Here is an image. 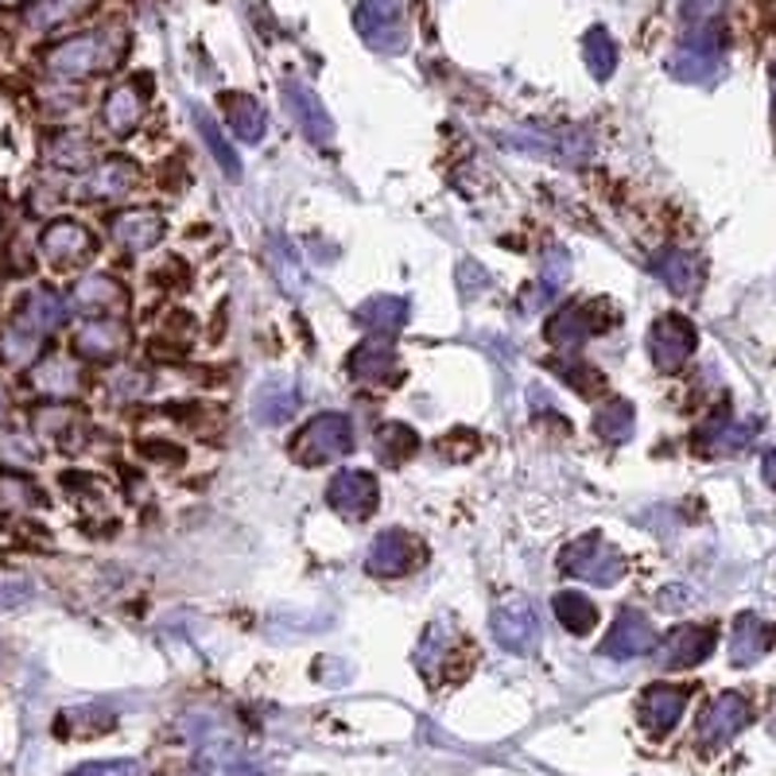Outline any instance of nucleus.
I'll list each match as a JSON object with an SVG mask.
<instances>
[{"label": "nucleus", "instance_id": "obj_40", "mask_svg": "<svg viewBox=\"0 0 776 776\" xmlns=\"http://www.w3.org/2000/svg\"><path fill=\"white\" fill-rule=\"evenodd\" d=\"M66 776H140L136 761H90V765H78Z\"/></svg>", "mask_w": 776, "mask_h": 776}, {"label": "nucleus", "instance_id": "obj_28", "mask_svg": "<svg viewBox=\"0 0 776 776\" xmlns=\"http://www.w3.org/2000/svg\"><path fill=\"white\" fill-rule=\"evenodd\" d=\"M350 373L358 381H389L396 373V350L381 338H369L350 353Z\"/></svg>", "mask_w": 776, "mask_h": 776}, {"label": "nucleus", "instance_id": "obj_21", "mask_svg": "<svg viewBox=\"0 0 776 776\" xmlns=\"http://www.w3.org/2000/svg\"><path fill=\"white\" fill-rule=\"evenodd\" d=\"M124 342H129V335H124L121 323H90V327H83L78 335H74V353L78 358H90V361H113L117 353H124Z\"/></svg>", "mask_w": 776, "mask_h": 776}, {"label": "nucleus", "instance_id": "obj_3", "mask_svg": "<svg viewBox=\"0 0 776 776\" xmlns=\"http://www.w3.org/2000/svg\"><path fill=\"white\" fill-rule=\"evenodd\" d=\"M559 567H564L571 579L594 582V587H613V582L625 575V559H621L617 548H610L602 536H582L575 544H567L564 556H559Z\"/></svg>", "mask_w": 776, "mask_h": 776}, {"label": "nucleus", "instance_id": "obj_39", "mask_svg": "<svg viewBox=\"0 0 776 776\" xmlns=\"http://www.w3.org/2000/svg\"><path fill=\"white\" fill-rule=\"evenodd\" d=\"M113 726V714L98 711V707H83V711H66L58 719V734L70 730V734H101V730Z\"/></svg>", "mask_w": 776, "mask_h": 776}, {"label": "nucleus", "instance_id": "obj_33", "mask_svg": "<svg viewBox=\"0 0 776 776\" xmlns=\"http://www.w3.org/2000/svg\"><path fill=\"white\" fill-rule=\"evenodd\" d=\"M376 458H381L384 466H401L404 458H412L416 455V447H419V439H416V431H412L408 424H381L376 427Z\"/></svg>", "mask_w": 776, "mask_h": 776}, {"label": "nucleus", "instance_id": "obj_25", "mask_svg": "<svg viewBox=\"0 0 776 776\" xmlns=\"http://www.w3.org/2000/svg\"><path fill=\"white\" fill-rule=\"evenodd\" d=\"M353 319L365 330H376V335H396L408 323V303L396 299V295H373L353 310Z\"/></svg>", "mask_w": 776, "mask_h": 776}, {"label": "nucleus", "instance_id": "obj_5", "mask_svg": "<svg viewBox=\"0 0 776 776\" xmlns=\"http://www.w3.org/2000/svg\"><path fill=\"white\" fill-rule=\"evenodd\" d=\"M493 637L505 653L528 656L539 648V617L528 598H509L493 610Z\"/></svg>", "mask_w": 776, "mask_h": 776}, {"label": "nucleus", "instance_id": "obj_29", "mask_svg": "<svg viewBox=\"0 0 776 776\" xmlns=\"http://www.w3.org/2000/svg\"><path fill=\"white\" fill-rule=\"evenodd\" d=\"M144 94H147V86H117L113 94L106 98V124L113 132H132L140 124V113H144Z\"/></svg>", "mask_w": 776, "mask_h": 776}, {"label": "nucleus", "instance_id": "obj_36", "mask_svg": "<svg viewBox=\"0 0 776 776\" xmlns=\"http://www.w3.org/2000/svg\"><path fill=\"white\" fill-rule=\"evenodd\" d=\"M548 365L556 369V373L564 376V381L571 384L579 396H598L605 389L602 373H598L594 365H587V361H559V358H551Z\"/></svg>", "mask_w": 776, "mask_h": 776}, {"label": "nucleus", "instance_id": "obj_44", "mask_svg": "<svg viewBox=\"0 0 776 776\" xmlns=\"http://www.w3.org/2000/svg\"><path fill=\"white\" fill-rule=\"evenodd\" d=\"M0 450H4V462H32L35 458V447L20 435H9V439H0Z\"/></svg>", "mask_w": 776, "mask_h": 776}, {"label": "nucleus", "instance_id": "obj_42", "mask_svg": "<svg viewBox=\"0 0 776 776\" xmlns=\"http://www.w3.org/2000/svg\"><path fill=\"white\" fill-rule=\"evenodd\" d=\"M269 256H272V264H276V276H280V284H284L292 295H299V292H303V276H299V264H295L292 249H287V256H276V249L269 245Z\"/></svg>", "mask_w": 776, "mask_h": 776}, {"label": "nucleus", "instance_id": "obj_27", "mask_svg": "<svg viewBox=\"0 0 776 776\" xmlns=\"http://www.w3.org/2000/svg\"><path fill=\"white\" fill-rule=\"evenodd\" d=\"M121 299H124V287L117 284L113 276H101V272L83 276L78 287H74V307L86 310V315H106V310L121 307Z\"/></svg>", "mask_w": 776, "mask_h": 776}, {"label": "nucleus", "instance_id": "obj_7", "mask_svg": "<svg viewBox=\"0 0 776 776\" xmlns=\"http://www.w3.org/2000/svg\"><path fill=\"white\" fill-rule=\"evenodd\" d=\"M109 63H113V51L106 35H74L47 55V70L58 78H86V74L106 70Z\"/></svg>", "mask_w": 776, "mask_h": 776}, {"label": "nucleus", "instance_id": "obj_24", "mask_svg": "<svg viewBox=\"0 0 776 776\" xmlns=\"http://www.w3.org/2000/svg\"><path fill=\"white\" fill-rule=\"evenodd\" d=\"M20 327H28L32 335L47 338L51 330H58L66 323V303L63 295L47 292V287H40V292H32L24 299V307H20Z\"/></svg>", "mask_w": 776, "mask_h": 776}, {"label": "nucleus", "instance_id": "obj_32", "mask_svg": "<svg viewBox=\"0 0 776 776\" xmlns=\"http://www.w3.org/2000/svg\"><path fill=\"white\" fill-rule=\"evenodd\" d=\"M633 404L630 401H621V396H613V401H605L602 408L594 412V431H598V439H605V442H625L633 435Z\"/></svg>", "mask_w": 776, "mask_h": 776}, {"label": "nucleus", "instance_id": "obj_12", "mask_svg": "<svg viewBox=\"0 0 776 776\" xmlns=\"http://www.w3.org/2000/svg\"><path fill=\"white\" fill-rule=\"evenodd\" d=\"M284 106L310 144H330V140H335V121H330L327 106H323L319 94L310 90V86L295 83V78L284 83Z\"/></svg>", "mask_w": 776, "mask_h": 776}, {"label": "nucleus", "instance_id": "obj_45", "mask_svg": "<svg viewBox=\"0 0 776 776\" xmlns=\"http://www.w3.org/2000/svg\"><path fill=\"white\" fill-rule=\"evenodd\" d=\"M761 478H765V485H773V490H776V447L768 450L765 458H761Z\"/></svg>", "mask_w": 776, "mask_h": 776}, {"label": "nucleus", "instance_id": "obj_23", "mask_svg": "<svg viewBox=\"0 0 776 776\" xmlns=\"http://www.w3.org/2000/svg\"><path fill=\"white\" fill-rule=\"evenodd\" d=\"M653 272L668 284L671 295H695L699 292V280H703V269H699V261L687 249H664L653 261Z\"/></svg>", "mask_w": 776, "mask_h": 776}, {"label": "nucleus", "instance_id": "obj_22", "mask_svg": "<svg viewBox=\"0 0 776 776\" xmlns=\"http://www.w3.org/2000/svg\"><path fill=\"white\" fill-rule=\"evenodd\" d=\"M113 238L129 245L132 253H144L164 238V218L155 210H124L113 218Z\"/></svg>", "mask_w": 776, "mask_h": 776}, {"label": "nucleus", "instance_id": "obj_9", "mask_svg": "<svg viewBox=\"0 0 776 776\" xmlns=\"http://www.w3.org/2000/svg\"><path fill=\"white\" fill-rule=\"evenodd\" d=\"M753 722V707L745 703V695L722 691L714 703H707V711L699 714V742L703 745H726L730 737H737Z\"/></svg>", "mask_w": 776, "mask_h": 776}, {"label": "nucleus", "instance_id": "obj_4", "mask_svg": "<svg viewBox=\"0 0 776 776\" xmlns=\"http://www.w3.org/2000/svg\"><path fill=\"white\" fill-rule=\"evenodd\" d=\"M353 28L369 47L384 51V55L404 51V20L396 0H361L353 9Z\"/></svg>", "mask_w": 776, "mask_h": 776}, {"label": "nucleus", "instance_id": "obj_15", "mask_svg": "<svg viewBox=\"0 0 776 776\" xmlns=\"http://www.w3.org/2000/svg\"><path fill=\"white\" fill-rule=\"evenodd\" d=\"M605 319L598 303H575V307H564L556 319L548 323V338L559 346V350H579L587 338L602 335Z\"/></svg>", "mask_w": 776, "mask_h": 776}, {"label": "nucleus", "instance_id": "obj_20", "mask_svg": "<svg viewBox=\"0 0 776 776\" xmlns=\"http://www.w3.org/2000/svg\"><path fill=\"white\" fill-rule=\"evenodd\" d=\"M295 408H299V393H295V381H287V376H272L269 384H261V393L253 396V416L264 427L287 424L295 416Z\"/></svg>", "mask_w": 776, "mask_h": 776}, {"label": "nucleus", "instance_id": "obj_30", "mask_svg": "<svg viewBox=\"0 0 776 776\" xmlns=\"http://www.w3.org/2000/svg\"><path fill=\"white\" fill-rule=\"evenodd\" d=\"M551 610H556L559 625H564L567 633H575V637H587V633L598 625V605L590 602L587 594H579V590H564V594H556Z\"/></svg>", "mask_w": 776, "mask_h": 776}, {"label": "nucleus", "instance_id": "obj_10", "mask_svg": "<svg viewBox=\"0 0 776 776\" xmlns=\"http://www.w3.org/2000/svg\"><path fill=\"white\" fill-rule=\"evenodd\" d=\"M653 648H656V630L641 610H621L613 630L602 641V656H610V660H637V656L653 653Z\"/></svg>", "mask_w": 776, "mask_h": 776}, {"label": "nucleus", "instance_id": "obj_43", "mask_svg": "<svg viewBox=\"0 0 776 776\" xmlns=\"http://www.w3.org/2000/svg\"><path fill=\"white\" fill-rule=\"evenodd\" d=\"M28 598H32V587H24V582H0V613L20 610Z\"/></svg>", "mask_w": 776, "mask_h": 776}, {"label": "nucleus", "instance_id": "obj_31", "mask_svg": "<svg viewBox=\"0 0 776 776\" xmlns=\"http://www.w3.org/2000/svg\"><path fill=\"white\" fill-rule=\"evenodd\" d=\"M195 129H198V136H203V144L210 147V155L218 160V167L226 172V179H241V160H238V152H233V144H226V136H221V129H218V121H214L206 109H195Z\"/></svg>", "mask_w": 776, "mask_h": 776}, {"label": "nucleus", "instance_id": "obj_6", "mask_svg": "<svg viewBox=\"0 0 776 776\" xmlns=\"http://www.w3.org/2000/svg\"><path fill=\"white\" fill-rule=\"evenodd\" d=\"M695 346H699V335H695V323L684 319V315H660L653 323V330H648V350H653V361L660 373L684 369Z\"/></svg>", "mask_w": 776, "mask_h": 776}, {"label": "nucleus", "instance_id": "obj_2", "mask_svg": "<svg viewBox=\"0 0 776 776\" xmlns=\"http://www.w3.org/2000/svg\"><path fill=\"white\" fill-rule=\"evenodd\" d=\"M350 450H353V424L342 412H323L310 424H303V431L292 439V455L303 466L335 462V458L350 455Z\"/></svg>", "mask_w": 776, "mask_h": 776}, {"label": "nucleus", "instance_id": "obj_38", "mask_svg": "<svg viewBox=\"0 0 776 776\" xmlns=\"http://www.w3.org/2000/svg\"><path fill=\"white\" fill-rule=\"evenodd\" d=\"M40 335H32L28 327H20V323H12L9 330H4V338H0V350H4V358L12 361V365H28V361L40 353Z\"/></svg>", "mask_w": 776, "mask_h": 776}, {"label": "nucleus", "instance_id": "obj_8", "mask_svg": "<svg viewBox=\"0 0 776 776\" xmlns=\"http://www.w3.org/2000/svg\"><path fill=\"white\" fill-rule=\"evenodd\" d=\"M376 501H381V490L369 470H342L327 485V505L346 521H369L376 513Z\"/></svg>", "mask_w": 776, "mask_h": 776}, {"label": "nucleus", "instance_id": "obj_16", "mask_svg": "<svg viewBox=\"0 0 776 776\" xmlns=\"http://www.w3.org/2000/svg\"><path fill=\"white\" fill-rule=\"evenodd\" d=\"M687 711V691L671 684H656L641 695V722L653 730L656 737H664Z\"/></svg>", "mask_w": 776, "mask_h": 776}, {"label": "nucleus", "instance_id": "obj_46", "mask_svg": "<svg viewBox=\"0 0 776 776\" xmlns=\"http://www.w3.org/2000/svg\"><path fill=\"white\" fill-rule=\"evenodd\" d=\"M0 412H4V401H0Z\"/></svg>", "mask_w": 776, "mask_h": 776}, {"label": "nucleus", "instance_id": "obj_41", "mask_svg": "<svg viewBox=\"0 0 776 776\" xmlns=\"http://www.w3.org/2000/svg\"><path fill=\"white\" fill-rule=\"evenodd\" d=\"M687 24H714L726 9V0H679Z\"/></svg>", "mask_w": 776, "mask_h": 776}, {"label": "nucleus", "instance_id": "obj_35", "mask_svg": "<svg viewBox=\"0 0 776 776\" xmlns=\"http://www.w3.org/2000/svg\"><path fill=\"white\" fill-rule=\"evenodd\" d=\"M35 389L47 396H70L74 389H78V369L63 358L43 361V365L35 369Z\"/></svg>", "mask_w": 776, "mask_h": 776}, {"label": "nucleus", "instance_id": "obj_18", "mask_svg": "<svg viewBox=\"0 0 776 776\" xmlns=\"http://www.w3.org/2000/svg\"><path fill=\"white\" fill-rule=\"evenodd\" d=\"M94 249V238L86 233L78 221H51L47 229H43V256H47L51 264H83L86 256H90Z\"/></svg>", "mask_w": 776, "mask_h": 776}, {"label": "nucleus", "instance_id": "obj_13", "mask_svg": "<svg viewBox=\"0 0 776 776\" xmlns=\"http://www.w3.org/2000/svg\"><path fill=\"white\" fill-rule=\"evenodd\" d=\"M416 564V539L401 528H389L369 544V556H365V571L373 579H401V575L412 571Z\"/></svg>", "mask_w": 776, "mask_h": 776}, {"label": "nucleus", "instance_id": "obj_1", "mask_svg": "<svg viewBox=\"0 0 776 776\" xmlns=\"http://www.w3.org/2000/svg\"><path fill=\"white\" fill-rule=\"evenodd\" d=\"M671 78L679 83H714L722 70V28L714 24H687L676 55L668 63Z\"/></svg>", "mask_w": 776, "mask_h": 776}, {"label": "nucleus", "instance_id": "obj_14", "mask_svg": "<svg viewBox=\"0 0 776 776\" xmlns=\"http://www.w3.org/2000/svg\"><path fill=\"white\" fill-rule=\"evenodd\" d=\"M757 435V419H730V412H719L714 419H707L695 435V447L703 450L711 458H722V455H737L745 450Z\"/></svg>", "mask_w": 776, "mask_h": 776}, {"label": "nucleus", "instance_id": "obj_37", "mask_svg": "<svg viewBox=\"0 0 776 776\" xmlns=\"http://www.w3.org/2000/svg\"><path fill=\"white\" fill-rule=\"evenodd\" d=\"M132 179H136V167L124 164V160H109V164L94 175L90 190L94 195H101V198H117V195H124V190L132 187Z\"/></svg>", "mask_w": 776, "mask_h": 776}, {"label": "nucleus", "instance_id": "obj_19", "mask_svg": "<svg viewBox=\"0 0 776 776\" xmlns=\"http://www.w3.org/2000/svg\"><path fill=\"white\" fill-rule=\"evenodd\" d=\"M218 101H221V113H226L229 129L238 132L245 144H261L264 129H269V117H264L261 101H256L253 94H241V90H226Z\"/></svg>", "mask_w": 776, "mask_h": 776}, {"label": "nucleus", "instance_id": "obj_26", "mask_svg": "<svg viewBox=\"0 0 776 776\" xmlns=\"http://www.w3.org/2000/svg\"><path fill=\"white\" fill-rule=\"evenodd\" d=\"M567 280H571V256H567L564 249H551V253L544 256V269H539V284L528 292V303H524V307H528V310H544L551 299H559V295H564Z\"/></svg>", "mask_w": 776, "mask_h": 776}, {"label": "nucleus", "instance_id": "obj_11", "mask_svg": "<svg viewBox=\"0 0 776 776\" xmlns=\"http://www.w3.org/2000/svg\"><path fill=\"white\" fill-rule=\"evenodd\" d=\"M711 653H714V630H707V625H679V630H671L668 637L660 641L656 664H660L664 671H684V668H695V664H703Z\"/></svg>", "mask_w": 776, "mask_h": 776}, {"label": "nucleus", "instance_id": "obj_34", "mask_svg": "<svg viewBox=\"0 0 776 776\" xmlns=\"http://www.w3.org/2000/svg\"><path fill=\"white\" fill-rule=\"evenodd\" d=\"M582 58H587V70L594 74L598 83H605L617 70V47H613L605 28H590L587 40H582Z\"/></svg>", "mask_w": 776, "mask_h": 776}, {"label": "nucleus", "instance_id": "obj_17", "mask_svg": "<svg viewBox=\"0 0 776 776\" xmlns=\"http://www.w3.org/2000/svg\"><path fill=\"white\" fill-rule=\"evenodd\" d=\"M773 641H776V630L765 617L742 613V617L734 621V633H730V660H734L737 668H750V664H757L761 656L773 648Z\"/></svg>", "mask_w": 776, "mask_h": 776}]
</instances>
